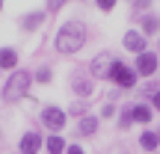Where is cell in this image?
<instances>
[{
	"label": "cell",
	"mask_w": 160,
	"mask_h": 154,
	"mask_svg": "<svg viewBox=\"0 0 160 154\" xmlns=\"http://www.w3.org/2000/svg\"><path fill=\"white\" fill-rule=\"evenodd\" d=\"M65 154H86V151L80 148V142H77V145H68V148H65Z\"/></svg>",
	"instance_id": "d4e9b609"
},
{
	"label": "cell",
	"mask_w": 160,
	"mask_h": 154,
	"mask_svg": "<svg viewBox=\"0 0 160 154\" xmlns=\"http://www.w3.org/2000/svg\"><path fill=\"white\" fill-rule=\"evenodd\" d=\"M71 89H74V95L83 101V98H89L92 95V89H95V83H92L86 74H80V71H74L71 74Z\"/></svg>",
	"instance_id": "9c48e42d"
},
{
	"label": "cell",
	"mask_w": 160,
	"mask_h": 154,
	"mask_svg": "<svg viewBox=\"0 0 160 154\" xmlns=\"http://www.w3.org/2000/svg\"><path fill=\"white\" fill-rule=\"evenodd\" d=\"M98 127H101V119H98V116H83V119L74 125V137H77V142H80V139L95 137Z\"/></svg>",
	"instance_id": "ba28073f"
},
{
	"label": "cell",
	"mask_w": 160,
	"mask_h": 154,
	"mask_svg": "<svg viewBox=\"0 0 160 154\" xmlns=\"http://www.w3.org/2000/svg\"><path fill=\"white\" fill-rule=\"evenodd\" d=\"M119 110H116V104H104L101 107V119H110V116H116Z\"/></svg>",
	"instance_id": "603a6c76"
},
{
	"label": "cell",
	"mask_w": 160,
	"mask_h": 154,
	"mask_svg": "<svg viewBox=\"0 0 160 154\" xmlns=\"http://www.w3.org/2000/svg\"><path fill=\"white\" fill-rule=\"evenodd\" d=\"M42 148H45V139H42L39 131H27L21 139H18V151L21 154H39Z\"/></svg>",
	"instance_id": "52a82bcc"
},
{
	"label": "cell",
	"mask_w": 160,
	"mask_h": 154,
	"mask_svg": "<svg viewBox=\"0 0 160 154\" xmlns=\"http://www.w3.org/2000/svg\"><path fill=\"white\" fill-rule=\"evenodd\" d=\"M30 89H33V71L18 68L6 77L3 89H0V98H3V104H18L30 95Z\"/></svg>",
	"instance_id": "7a4b0ae2"
},
{
	"label": "cell",
	"mask_w": 160,
	"mask_h": 154,
	"mask_svg": "<svg viewBox=\"0 0 160 154\" xmlns=\"http://www.w3.org/2000/svg\"><path fill=\"white\" fill-rule=\"evenodd\" d=\"M83 45H86V24L83 21H68V24H62V27L57 30V39H53L57 53L71 57V53H77Z\"/></svg>",
	"instance_id": "6da1fadb"
},
{
	"label": "cell",
	"mask_w": 160,
	"mask_h": 154,
	"mask_svg": "<svg viewBox=\"0 0 160 154\" xmlns=\"http://www.w3.org/2000/svg\"><path fill=\"white\" fill-rule=\"evenodd\" d=\"M122 45H125V51H128V53H137V57L148 51V39H145L139 30H128V33L122 36Z\"/></svg>",
	"instance_id": "8992f818"
},
{
	"label": "cell",
	"mask_w": 160,
	"mask_h": 154,
	"mask_svg": "<svg viewBox=\"0 0 160 154\" xmlns=\"http://www.w3.org/2000/svg\"><path fill=\"white\" fill-rule=\"evenodd\" d=\"M86 110H89V104H86V101H74V104H71V110H68V116H77V119H83Z\"/></svg>",
	"instance_id": "d6986e66"
},
{
	"label": "cell",
	"mask_w": 160,
	"mask_h": 154,
	"mask_svg": "<svg viewBox=\"0 0 160 154\" xmlns=\"http://www.w3.org/2000/svg\"><path fill=\"white\" fill-rule=\"evenodd\" d=\"M95 6H98L101 12H113V9H116V0H98Z\"/></svg>",
	"instance_id": "7402d4cb"
},
{
	"label": "cell",
	"mask_w": 160,
	"mask_h": 154,
	"mask_svg": "<svg viewBox=\"0 0 160 154\" xmlns=\"http://www.w3.org/2000/svg\"><path fill=\"white\" fill-rule=\"evenodd\" d=\"M131 6H133V12H148V9H151L154 3H151V0H133Z\"/></svg>",
	"instance_id": "44dd1931"
},
{
	"label": "cell",
	"mask_w": 160,
	"mask_h": 154,
	"mask_svg": "<svg viewBox=\"0 0 160 154\" xmlns=\"http://www.w3.org/2000/svg\"><path fill=\"white\" fill-rule=\"evenodd\" d=\"M45 6H48V9H45V15H57V12H59V9H62V6H65V3H62V0H48V3H45Z\"/></svg>",
	"instance_id": "ffe728a7"
},
{
	"label": "cell",
	"mask_w": 160,
	"mask_h": 154,
	"mask_svg": "<svg viewBox=\"0 0 160 154\" xmlns=\"http://www.w3.org/2000/svg\"><path fill=\"white\" fill-rule=\"evenodd\" d=\"M157 154H160V151H157Z\"/></svg>",
	"instance_id": "4316f807"
},
{
	"label": "cell",
	"mask_w": 160,
	"mask_h": 154,
	"mask_svg": "<svg viewBox=\"0 0 160 154\" xmlns=\"http://www.w3.org/2000/svg\"><path fill=\"white\" fill-rule=\"evenodd\" d=\"M151 110L160 113V92H154V98H151Z\"/></svg>",
	"instance_id": "cb8c5ba5"
},
{
	"label": "cell",
	"mask_w": 160,
	"mask_h": 154,
	"mask_svg": "<svg viewBox=\"0 0 160 154\" xmlns=\"http://www.w3.org/2000/svg\"><path fill=\"white\" fill-rule=\"evenodd\" d=\"M110 62H113V57H110L107 51H101L95 59L89 62V71H92V77H107V68H110Z\"/></svg>",
	"instance_id": "7c38bea8"
},
{
	"label": "cell",
	"mask_w": 160,
	"mask_h": 154,
	"mask_svg": "<svg viewBox=\"0 0 160 154\" xmlns=\"http://www.w3.org/2000/svg\"><path fill=\"white\" fill-rule=\"evenodd\" d=\"M139 148H145L148 154H157V148H160V133L157 131H142V133H139Z\"/></svg>",
	"instance_id": "9a60e30c"
},
{
	"label": "cell",
	"mask_w": 160,
	"mask_h": 154,
	"mask_svg": "<svg viewBox=\"0 0 160 154\" xmlns=\"http://www.w3.org/2000/svg\"><path fill=\"white\" fill-rule=\"evenodd\" d=\"M157 68H160V57H157L154 51L139 53L137 62H133V71H137V77H145V80L154 77V74H157Z\"/></svg>",
	"instance_id": "5b68a950"
},
{
	"label": "cell",
	"mask_w": 160,
	"mask_h": 154,
	"mask_svg": "<svg viewBox=\"0 0 160 154\" xmlns=\"http://www.w3.org/2000/svg\"><path fill=\"white\" fill-rule=\"evenodd\" d=\"M139 33H142L145 39H151V36H160V15H154V12L142 15V21H139Z\"/></svg>",
	"instance_id": "30bf717a"
},
{
	"label": "cell",
	"mask_w": 160,
	"mask_h": 154,
	"mask_svg": "<svg viewBox=\"0 0 160 154\" xmlns=\"http://www.w3.org/2000/svg\"><path fill=\"white\" fill-rule=\"evenodd\" d=\"M104 80H110L113 86H119V89H137V71H133V65H128L125 59H119V57H113V62H110V68H107V77Z\"/></svg>",
	"instance_id": "3957f363"
},
{
	"label": "cell",
	"mask_w": 160,
	"mask_h": 154,
	"mask_svg": "<svg viewBox=\"0 0 160 154\" xmlns=\"http://www.w3.org/2000/svg\"><path fill=\"white\" fill-rule=\"evenodd\" d=\"M65 148H68V142H65L59 133H51V137L45 139V151L48 154H65Z\"/></svg>",
	"instance_id": "2e32d148"
},
{
	"label": "cell",
	"mask_w": 160,
	"mask_h": 154,
	"mask_svg": "<svg viewBox=\"0 0 160 154\" xmlns=\"http://www.w3.org/2000/svg\"><path fill=\"white\" fill-rule=\"evenodd\" d=\"M42 125L48 127L51 133H59L65 125H68V113H65L62 107H57V104H48V107H42Z\"/></svg>",
	"instance_id": "277c9868"
},
{
	"label": "cell",
	"mask_w": 160,
	"mask_h": 154,
	"mask_svg": "<svg viewBox=\"0 0 160 154\" xmlns=\"http://www.w3.org/2000/svg\"><path fill=\"white\" fill-rule=\"evenodd\" d=\"M21 30L24 33H36V30L45 24V12H27V15H21Z\"/></svg>",
	"instance_id": "4fadbf2b"
},
{
	"label": "cell",
	"mask_w": 160,
	"mask_h": 154,
	"mask_svg": "<svg viewBox=\"0 0 160 154\" xmlns=\"http://www.w3.org/2000/svg\"><path fill=\"white\" fill-rule=\"evenodd\" d=\"M0 9H3V0H0Z\"/></svg>",
	"instance_id": "484cf974"
},
{
	"label": "cell",
	"mask_w": 160,
	"mask_h": 154,
	"mask_svg": "<svg viewBox=\"0 0 160 154\" xmlns=\"http://www.w3.org/2000/svg\"><path fill=\"white\" fill-rule=\"evenodd\" d=\"M133 125H151L154 122V110H151V104H145V101H139V104H133Z\"/></svg>",
	"instance_id": "8fae6325"
},
{
	"label": "cell",
	"mask_w": 160,
	"mask_h": 154,
	"mask_svg": "<svg viewBox=\"0 0 160 154\" xmlns=\"http://www.w3.org/2000/svg\"><path fill=\"white\" fill-rule=\"evenodd\" d=\"M0 71H18V51L15 47H0Z\"/></svg>",
	"instance_id": "5bb4252c"
},
{
	"label": "cell",
	"mask_w": 160,
	"mask_h": 154,
	"mask_svg": "<svg viewBox=\"0 0 160 154\" xmlns=\"http://www.w3.org/2000/svg\"><path fill=\"white\" fill-rule=\"evenodd\" d=\"M131 127H133V110L122 107L119 110V131H131Z\"/></svg>",
	"instance_id": "e0dca14e"
},
{
	"label": "cell",
	"mask_w": 160,
	"mask_h": 154,
	"mask_svg": "<svg viewBox=\"0 0 160 154\" xmlns=\"http://www.w3.org/2000/svg\"><path fill=\"white\" fill-rule=\"evenodd\" d=\"M53 80V68L51 65H42L39 71H33V83H42V86H48Z\"/></svg>",
	"instance_id": "ac0fdd59"
}]
</instances>
